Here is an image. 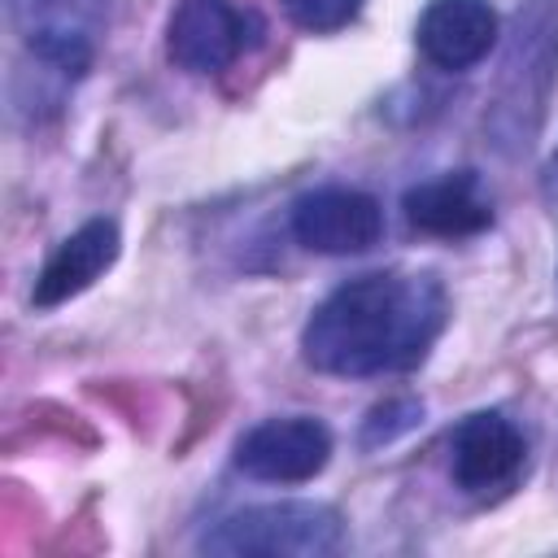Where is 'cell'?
I'll use <instances>...</instances> for the list:
<instances>
[{
    "label": "cell",
    "mask_w": 558,
    "mask_h": 558,
    "mask_svg": "<svg viewBox=\"0 0 558 558\" xmlns=\"http://www.w3.org/2000/svg\"><path fill=\"white\" fill-rule=\"evenodd\" d=\"M248 39V17L231 0H179L166 26V52L187 74L227 70Z\"/></svg>",
    "instance_id": "obj_6"
},
{
    "label": "cell",
    "mask_w": 558,
    "mask_h": 558,
    "mask_svg": "<svg viewBox=\"0 0 558 558\" xmlns=\"http://www.w3.org/2000/svg\"><path fill=\"white\" fill-rule=\"evenodd\" d=\"M344 541V519L327 501H266V506H244L227 519H218L201 536V554H222V558H318L336 554Z\"/></svg>",
    "instance_id": "obj_3"
},
{
    "label": "cell",
    "mask_w": 558,
    "mask_h": 558,
    "mask_svg": "<svg viewBox=\"0 0 558 558\" xmlns=\"http://www.w3.org/2000/svg\"><path fill=\"white\" fill-rule=\"evenodd\" d=\"M331 462V432L310 414L266 418L235 445V466L266 484H305Z\"/></svg>",
    "instance_id": "obj_4"
},
{
    "label": "cell",
    "mask_w": 558,
    "mask_h": 558,
    "mask_svg": "<svg viewBox=\"0 0 558 558\" xmlns=\"http://www.w3.org/2000/svg\"><path fill=\"white\" fill-rule=\"evenodd\" d=\"M414 44L436 70H471L497 44V13L488 0H427Z\"/></svg>",
    "instance_id": "obj_8"
},
{
    "label": "cell",
    "mask_w": 558,
    "mask_h": 558,
    "mask_svg": "<svg viewBox=\"0 0 558 558\" xmlns=\"http://www.w3.org/2000/svg\"><path fill=\"white\" fill-rule=\"evenodd\" d=\"M118 248H122V235L113 218H92L78 231H70L35 279V292H31L35 310H57L78 292H87L118 262Z\"/></svg>",
    "instance_id": "obj_10"
},
{
    "label": "cell",
    "mask_w": 558,
    "mask_h": 558,
    "mask_svg": "<svg viewBox=\"0 0 558 558\" xmlns=\"http://www.w3.org/2000/svg\"><path fill=\"white\" fill-rule=\"evenodd\" d=\"M292 235L310 253L349 257L384 235V209L357 187H314L292 205Z\"/></svg>",
    "instance_id": "obj_5"
},
{
    "label": "cell",
    "mask_w": 558,
    "mask_h": 558,
    "mask_svg": "<svg viewBox=\"0 0 558 558\" xmlns=\"http://www.w3.org/2000/svg\"><path fill=\"white\" fill-rule=\"evenodd\" d=\"M449 323V292L436 275L379 270L340 283L305 323L301 353L340 379L397 375L427 357Z\"/></svg>",
    "instance_id": "obj_1"
},
{
    "label": "cell",
    "mask_w": 558,
    "mask_h": 558,
    "mask_svg": "<svg viewBox=\"0 0 558 558\" xmlns=\"http://www.w3.org/2000/svg\"><path fill=\"white\" fill-rule=\"evenodd\" d=\"M523 453H527L523 432L493 410L466 414L449 436V471L466 493H493L510 484L523 466Z\"/></svg>",
    "instance_id": "obj_7"
},
{
    "label": "cell",
    "mask_w": 558,
    "mask_h": 558,
    "mask_svg": "<svg viewBox=\"0 0 558 558\" xmlns=\"http://www.w3.org/2000/svg\"><path fill=\"white\" fill-rule=\"evenodd\" d=\"M418 418H423V405H418V401H410V397L388 401V405H375V410H371V418H366V427H362V440H366V445H388L392 436L410 432Z\"/></svg>",
    "instance_id": "obj_13"
},
{
    "label": "cell",
    "mask_w": 558,
    "mask_h": 558,
    "mask_svg": "<svg viewBox=\"0 0 558 558\" xmlns=\"http://www.w3.org/2000/svg\"><path fill=\"white\" fill-rule=\"evenodd\" d=\"M279 4L310 35H331L362 13V0H279Z\"/></svg>",
    "instance_id": "obj_12"
},
{
    "label": "cell",
    "mask_w": 558,
    "mask_h": 558,
    "mask_svg": "<svg viewBox=\"0 0 558 558\" xmlns=\"http://www.w3.org/2000/svg\"><path fill=\"white\" fill-rule=\"evenodd\" d=\"M105 9H109V0H35L31 31H26L35 61L65 78L87 74V65L96 57Z\"/></svg>",
    "instance_id": "obj_9"
},
{
    "label": "cell",
    "mask_w": 558,
    "mask_h": 558,
    "mask_svg": "<svg viewBox=\"0 0 558 558\" xmlns=\"http://www.w3.org/2000/svg\"><path fill=\"white\" fill-rule=\"evenodd\" d=\"M558 83V0H523L510 26L488 126L501 144L527 148Z\"/></svg>",
    "instance_id": "obj_2"
},
{
    "label": "cell",
    "mask_w": 558,
    "mask_h": 558,
    "mask_svg": "<svg viewBox=\"0 0 558 558\" xmlns=\"http://www.w3.org/2000/svg\"><path fill=\"white\" fill-rule=\"evenodd\" d=\"M401 205H405V218H410L414 231L440 235V240L480 235V231L493 222V205H488V196L480 192V179H475L471 170L414 183Z\"/></svg>",
    "instance_id": "obj_11"
}]
</instances>
